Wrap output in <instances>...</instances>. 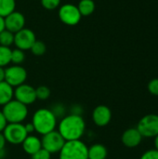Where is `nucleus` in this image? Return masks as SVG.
<instances>
[{"instance_id": "nucleus-1", "label": "nucleus", "mask_w": 158, "mask_h": 159, "mask_svg": "<svg viewBox=\"0 0 158 159\" xmlns=\"http://www.w3.org/2000/svg\"><path fill=\"white\" fill-rule=\"evenodd\" d=\"M86 130V123L82 116L66 115L59 123L58 131L65 141L81 140Z\"/></svg>"}, {"instance_id": "nucleus-2", "label": "nucleus", "mask_w": 158, "mask_h": 159, "mask_svg": "<svg viewBox=\"0 0 158 159\" xmlns=\"http://www.w3.org/2000/svg\"><path fill=\"white\" fill-rule=\"evenodd\" d=\"M58 119L50 109L41 108L34 112L32 123L34 127V131L40 135H45L50 131L55 130Z\"/></svg>"}, {"instance_id": "nucleus-3", "label": "nucleus", "mask_w": 158, "mask_h": 159, "mask_svg": "<svg viewBox=\"0 0 158 159\" xmlns=\"http://www.w3.org/2000/svg\"><path fill=\"white\" fill-rule=\"evenodd\" d=\"M88 147L81 140L66 141L60 151V159H88Z\"/></svg>"}, {"instance_id": "nucleus-4", "label": "nucleus", "mask_w": 158, "mask_h": 159, "mask_svg": "<svg viewBox=\"0 0 158 159\" xmlns=\"http://www.w3.org/2000/svg\"><path fill=\"white\" fill-rule=\"evenodd\" d=\"M7 123H22L28 116V108L17 100H11L2 109Z\"/></svg>"}, {"instance_id": "nucleus-5", "label": "nucleus", "mask_w": 158, "mask_h": 159, "mask_svg": "<svg viewBox=\"0 0 158 159\" xmlns=\"http://www.w3.org/2000/svg\"><path fill=\"white\" fill-rule=\"evenodd\" d=\"M136 129L142 138H155L158 135V115L149 114L144 116L139 121Z\"/></svg>"}, {"instance_id": "nucleus-6", "label": "nucleus", "mask_w": 158, "mask_h": 159, "mask_svg": "<svg viewBox=\"0 0 158 159\" xmlns=\"http://www.w3.org/2000/svg\"><path fill=\"white\" fill-rule=\"evenodd\" d=\"M2 133L7 143L15 145L21 144L25 138L28 136V133L26 132L22 123H7Z\"/></svg>"}, {"instance_id": "nucleus-7", "label": "nucleus", "mask_w": 158, "mask_h": 159, "mask_svg": "<svg viewBox=\"0 0 158 159\" xmlns=\"http://www.w3.org/2000/svg\"><path fill=\"white\" fill-rule=\"evenodd\" d=\"M65 142L66 141L63 139V137L60 134V132L58 130L50 131V132L43 135V137L41 139L42 148L47 150L51 155L60 153V151L61 150Z\"/></svg>"}, {"instance_id": "nucleus-8", "label": "nucleus", "mask_w": 158, "mask_h": 159, "mask_svg": "<svg viewBox=\"0 0 158 159\" xmlns=\"http://www.w3.org/2000/svg\"><path fill=\"white\" fill-rule=\"evenodd\" d=\"M59 18L62 23L69 26H74L79 23L82 16L77 8V6L74 4H64L59 8Z\"/></svg>"}, {"instance_id": "nucleus-9", "label": "nucleus", "mask_w": 158, "mask_h": 159, "mask_svg": "<svg viewBox=\"0 0 158 159\" xmlns=\"http://www.w3.org/2000/svg\"><path fill=\"white\" fill-rule=\"evenodd\" d=\"M27 72L20 65H12L5 69V81L12 88H16L25 83Z\"/></svg>"}, {"instance_id": "nucleus-10", "label": "nucleus", "mask_w": 158, "mask_h": 159, "mask_svg": "<svg viewBox=\"0 0 158 159\" xmlns=\"http://www.w3.org/2000/svg\"><path fill=\"white\" fill-rule=\"evenodd\" d=\"M35 41V34L31 29L23 28L14 34V45L16 46V48L21 49L23 51L31 49Z\"/></svg>"}, {"instance_id": "nucleus-11", "label": "nucleus", "mask_w": 158, "mask_h": 159, "mask_svg": "<svg viewBox=\"0 0 158 159\" xmlns=\"http://www.w3.org/2000/svg\"><path fill=\"white\" fill-rule=\"evenodd\" d=\"M14 98L24 105L33 104L36 101L35 89L28 84H22L14 89Z\"/></svg>"}, {"instance_id": "nucleus-12", "label": "nucleus", "mask_w": 158, "mask_h": 159, "mask_svg": "<svg viewBox=\"0 0 158 159\" xmlns=\"http://www.w3.org/2000/svg\"><path fill=\"white\" fill-rule=\"evenodd\" d=\"M25 25V18L22 13L19 11H13L11 14L5 18V26L6 30L16 34L24 28Z\"/></svg>"}, {"instance_id": "nucleus-13", "label": "nucleus", "mask_w": 158, "mask_h": 159, "mask_svg": "<svg viewBox=\"0 0 158 159\" xmlns=\"http://www.w3.org/2000/svg\"><path fill=\"white\" fill-rule=\"evenodd\" d=\"M112 119V111L106 105H98L92 112V120L98 127L107 126Z\"/></svg>"}, {"instance_id": "nucleus-14", "label": "nucleus", "mask_w": 158, "mask_h": 159, "mask_svg": "<svg viewBox=\"0 0 158 159\" xmlns=\"http://www.w3.org/2000/svg\"><path fill=\"white\" fill-rule=\"evenodd\" d=\"M142 136L136 128H130L124 131L121 137L122 143L128 148H135L139 146L142 141Z\"/></svg>"}, {"instance_id": "nucleus-15", "label": "nucleus", "mask_w": 158, "mask_h": 159, "mask_svg": "<svg viewBox=\"0 0 158 159\" xmlns=\"http://www.w3.org/2000/svg\"><path fill=\"white\" fill-rule=\"evenodd\" d=\"M22 144V148L24 150V152L30 156H33L34 154H35L37 151H39L42 148V143H41V140L34 136V135H28L25 140L23 141Z\"/></svg>"}, {"instance_id": "nucleus-16", "label": "nucleus", "mask_w": 158, "mask_h": 159, "mask_svg": "<svg viewBox=\"0 0 158 159\" xmlns=\"http://www.w3.org/2000/svg\"><path fill=\"white\" fill-rule=\"evenodd\" d=\"M14 98V88L6 81L0 82V105L4 106Z\"/></svg>"}, {"instance_id": "nucleus-17", "label": "nucleus", "mask_w": 158, "mask_h": 159, "mask_svg": "<svg viewBox=\"0 0 158 159\" xmlns=\"http://www.w3.org/2000/svg\"><path fill=\"white\" fill-rule=\"evenodd\" d=\"M107 154V149L103 144L95 143L88 147V159H106Z\"/></svg>"}, {"instance_id": "nucleus-18", "label": "nucleus", "mask_w": 158, "mask_h": 159, "mask_svg": "<svg viewBox=\"0 0 158 159\" xmlns=\"http://www.w3.org/2000/svg\"><path fill=\"white\" fill-rule=\"evenodd\" d=\"M95 2L93 0H80L77 8L82 17L90 16L95 10Z\"/></svg>"}, {"instance_id": "nucleus-19", "label": "nucleus", "mask_w": 158, "mask_h": 159, "mask_svg": "<svg viewBox=\"0 0 158 159\" xmlns=\"http://www.w3.org/2000/svg\"><path fill=\"white\" fill-rule=\"evenodd\" d=\"M16 8L15 0H0V16L6 18Z\"/></svg>"}, {"instance_id": "nucleus-20", "label": "nucleus", "mask_w": 158, "mask_h": 159, "mask_svg": "<svg viewBox=\"0 0 158 159\" xmlns=\"http://www.w3.org/2000/svg\"><path fill=\"white\" fill-rule=\"evenodd\" d=\"M11 50L10 48L0 46V67H6L11 62Z\"/></svg>"}, {"instance_id": "nucleus-21", "label": "nucleus", "mask_w": 158, "mask_h": 159, "mask_svg": "<svg viewBox=\"0 0 158 159\" xmlns=\"http://www.w3.org/2000/svg\"><path fill=\"white\" fill-rule=\"evenodd\" d=\"M13 44H14V34L13 33H11L6 29L0 33V46L10 48V46Z\"/></svg>"}, {"instance_id": "nucleus-22", "label": "nucleus", "mask_w": 158, "mask_h": 159, "mask_svg": "<svg viewBox=\"0 0 158 159\" xmlns=\"http://www.w3.org/2000/svg\"><path fill=\"white\" fill-rule=\"evenodd\" d=\"M25 60L24 51L19 48L11 50V63L14 65H20Z\"/></svg>"}, {"instance_id": "nucleus-23", "label": "nucleus", "mask_w": 158, "mask_h": 159, "mask_svg": "<svg viewBox=\"0 0 158 159\" xmlns=\"http://www.w3.org/2000/svg\"><path fill=\"white\" fill-rule=\"evenodd\" d=\"M30 50L35 56H42L43 54H45V52L47 50V47H46V45H45V43L43 41L36 40L34 43V45L32 46Z\"/></svg>"}, {"instance_id": "nucleus-24", "label": "nucleus", "mask_w": 158, "mask_h": 159, "mask_svg": "<svg viewBox=\"0 0 158 159\" xmlns=\"http://www.w3.org/2000/svg\"><path fill=\"white\" fill-rule=\"evenodd\" d=\"M36 100L39 101H46L50 96V89L46 86H39L35 89Z\"/></svg>"}, {"instance_id": "nucleus-25", "label": "nucleus", "mask_w": 158, "mask_h": 159, "mask_svg": "<svg viewBox=\"0 0 158 159\" xmlns=\"http://www.w3.org/2000/svg\"><path fill=\"white\" fill-rule=\"evenodd\" d=\"M50 110L54 114V116H56L57 119H60V118L61 119L62 117H64L66 116V108L61 103H56V104L52 105Z\"/></svg>"}, {"instance_id": "nucleus-26", "label": "nucleus", "mask_w": 158, "mask_h": 159, "mask_svg": "<svg viewBox=\"0 0 158 159\" xmlns=\"http://www.w3.org/2000/svg\"><path fill=\"white\" fill-rule=\"evenodd\" d=\"M41 5L47 10H53L60 7L61 0H41Z\"/></svg>"}, {"instance_id": "nucleus-27", "label": "nucleus", "mask_w": 158, "mask_h": 159, "mask_svg": "<svg viewBox=\"0 0 158 159\" xmlns=\"http://www.w3.org/2000/svg\"><path fill=\"white\" fill-rule=\"evenodd\" d=\"M148 91L154 95V96H158V78H154L148 83Z\"/></svg>"}, {"instance_id": "nucleus-28", "label": "nucleus", "mask_w": 158, "mask_h": 159, "mask_svg": "<svg viewBox=\"0 0 158 159\" xmlns=\"http://www.w3.org/2000/svg\"><path fill=\"white\" fill-rule=\"evenodd\" d=\"M32 157V159H50L51 158V154L48 153L47 150L41 148L39 151H37L35 154H34Z\"/></svg>"}, {"instance_id": "nucleus-29", "label": "nucleus", "mask_w": 158, "mask_h": 159, "mask_svg": "<svg viewBox=\"0 0 158 159\" xmlns=\"http://www.w3.org/2000/svg\"><path fill=\"white\" fill-rule=\"evenodd\" d=\"M140 159H158V151L156 149H151L144 152Z\"/></svg>"}, {"instance_id": "nucleus-30", "label": "nucleus", "mask_w": 158, "mask_h": 159, "mask_svg": "<svg viewBox=\"0 0 158 159\" xmlns=\"http://www.w3.org/2000/svg\"><path fill=\"white\" fill-rule=\"evenodd\" d=\"M84 110L81 105L79 104H74L71 107V114L72 115H76V116H82Z\"/></svg>"}, {"instance_id": "nucleus-31", "label": "nucleus", "mask_w": 158, "mask_h": 159, "mask_svg": "<svg viewBox=\"0 0 158 159\" xmlns=\"http://www.w3.org/2000/svg\"><path fill=\"white\" fill-rule=\"evenodd\" d=\"M7 125V121L5 116L3 115L2 111H0V132H3V130L5 129Z\"/></svg>"}, {"instance_id": "nucleus-32", "label": "nucleus", "mask_w": 158, "mask_h": 159, "mask_svg": "<svg viewBox=\"0 0 158 159\" xmlns=\"http://www.w3.org/2000/svg\"><path fill=\"white\" fill-rule=\"evenodd\" d=\"M24 128H25L26 132L28 133V135H30L31 133H33V132L34 131V125H33L32 122H31V123L25 124V125H24Z\"/></svg>"}, {"instance_id": "nucleus-33", "label": "nucleus", "mask_w": 158, "mask_h": 159, "mask_svg": "<svg viewBox=\"0 0 158 159\" xmlns=\"http://www.w3.org/2000/svg\"><path fill=\"white\" fill-rule=\"evenodd\" d=\"M6 143H7V141L3 135L2 132H0V152L4 151L5 149V146H6Z\"/></svg>"}, {"instance_id": "nucleus-34", "label": "nucleus", "mask_w": 158, "mask_h": 159, "mask_svg": "<svg viewBox=\"0 0 158 159\" xmlns=\"http://www.w3.org/2000/svg\"><path fill=\"white\" fill-rule=\"evenodd\" d=\"M5 29H6V26H5V18H3V17L0 16V33L3 32Z\"/></svg>"}, {"instance_id": "nucleus-35", "label": "nucleus", "mask_w": 158, "mask_h": 159, "mask_svg": "<svg viewBox=\"0 0 158 159\" xmlns=\"http://www.w3.org/2000/svg\"><path fill=\"white\" fill-rule=\"evenodd\" d=\"M5 81V69L0 67V82Z\"/></svg>"}, {"instance_id": "nucleus-36", "label": "nucleus", "mask_w": 158, "mask_h": 159, "mask_svg": "<svg viewBox=\"0 0 158 159\" xmlns=\"http://www.w3.org/2000/svg\"><path fill=\"white\" fill-rule=\"evenodd\" d=\"M154 143H155V149L158 151V135H156L155 138H154Z\"/></svg>"}, {"instance_id": "nucleus-37", "label": "nucleus", "mask_w": 158, "mask_h": 159, "mask_svg": "<svg viewBox=\"0 0 158 159\" xmlns=\"http://www.w3.org/2000/svg\"><path fill=\"white\" fill-rule=\"evenodd\" d=\"M0 159H1V158H0Z\"/></svg>"}]
</instances>
